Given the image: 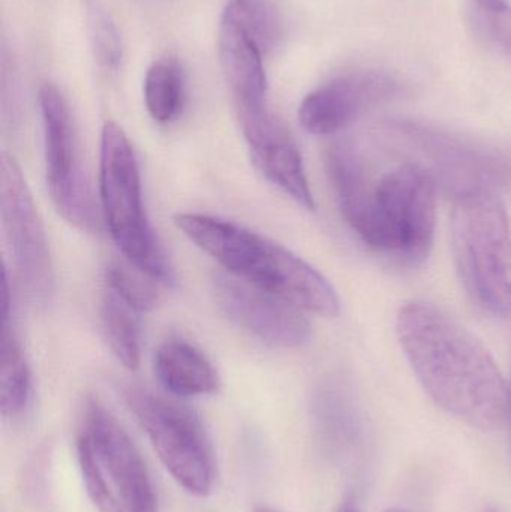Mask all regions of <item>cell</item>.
<instances>
[{
    "label": "cell",
    "instance_id": "cell-1",
    "mask_svg": "<svg viewBox=\"0 0 511 512\" xmlns=\"http://www.w3.org/2000/svg\"><path fill=\"white\" fill-rule=\"evenodd\" d=\"M327 171L345 221L369 248L408 265L428 259L437 221L435 186L419 168L399 159L375 171L354 144L339 141L327 152Z\"/></svg>",
    "mask_w": 511,
    "mask_h": 512
},
{
    "label": "cell",
    "instance_id": "cell-2",
    "mask_svg": "<svg viewBox=\"0 0 511 512\" xmlns=\"http://www.w3.org/2000/svg\"><path fill=\"white\" fill-rule=\"evenodd\" d=\"M402 349L435 403L480 430L503 426L510 393L488 349L455 319L429 303L399 310Z\"/></svg>",
    "mask_w": 511,
    "mask_h": 512
},
{
    "label": "cell",
    "instance_id": "cell-3",
    "mask_svg": "<svg viewBox=\"0 0 511 512\" xmlns=\"http://www.w3.org/2000/svg\"><path fill=\"white\" fill-rule=\"evenodd\" d=\"M174 224L231 276L300 310L326 318L338 315L341 303L329 280L284 246L213 216L180 213Z\"/></svg>",
    "mask_w": 511,
    "mask_h": 512
},
{
    "label": "cell",
    "instance_id": "cell-4",
    "mask_svg": "<svg viewBox=\"0 0 511 512\" xmlns=\"http://www.w3.org/2000/svg\"><path fill=\"white\" fill-rule=\"evenodd\" d=\"M452 245L471 300L495 318H511V228L495 192L456 198Z\"/></svg>",
    "mask_w": 511,
    "mask_h": 512
},
{
    "label": "cell",
    "instance_id": "cell-5",
    "mask_svg": "<svg viewBox=\"0 0 511 512\" xmlns=\"http://www.w3.org/2000/svg\"><path fill=\"white\" fill-rule=\"evenodd\" d=\"M77 459L90 501L101 512H159L140 451L104 405L87 400L77 436Z\"/></svg>",
    "mask_w": 511,
    "mask_h": 512
},
{
    "label": "cell",
    "instance_id": "cell-6",
    "mask_svg": "<svg viewBox=\"0 0 511 512\" xmlns=\"http://www.w3.org/2000/svg\"><path fill=\"white\" fill-rule=\"evenodd\" d=\"M99 195L111 237L128 262L159 283H174L173 267L144 210L134 149L114 122H107L102 128Z\"/></svg>",
    "mask_w": 511,
    "mask_h": 512
},
{
    "label": "cell",
    "instance_id": "cell-7",
    "mask_svg": "<svg viewBox=\"0 0 511 512\" xmlns=\"http://www.w3.org/2000/svg\"><path fill=\"white\" fill-rule=\"evenodd\" d=\"M389 131L399 159L419 168L453 200L476 192L497 194L511 183L510 159L492 147L420 123H392Z\"/></svg>",
    "mask_w": 511,
    "mask_h": 512
},
{
    "label": "cell",
    "instance_id": "cell-8",
    "mask_svg": "<svg viewBox=\"0 0 511 512\" xmlns=\"http://www.w3.org/2000/svg\"><path fill=\"white\" fill-rule=\"evenodd\" d=\"M122 394L176 483L197 498L210 495L216 480L215 451L200 418L147 388L128 385Z\"/></svg>",
    "mask_w": 511,
    "mask_h": 512
},
{
    "label": "cell",
    "instance_id": "cell-9",
    "mask_svg": "<svg viewBox=\"0 0 511 512\" xmlns=\"http://www.w3.org/2000/svg\"><path fill=\"white\" fill-rule=\"evenodd\" d=\"M38 99L51 201L69 224L96 233L101 218L81 161L80 141L68 101L59 87L48 83L39 90Z\"/></svg>",
    "mask_w": 511,
    "mask_h": 512
},
{
    "label": "cell",
    "instance_id": "cell-10",
    "mask_svg": "<svg viewBox=\"0 0 511 512\" xmlns=\"http://www.w3.org/2000/svg\"><path fill=\"white\" fill-rule=\"evenodd\" d=\"M0 204L3 231L21 285L35 300L53 292L54 274L44 225L15 159L3 153L0 161Z\"/></svg>",
    "mask_w": 511,
    "mask_h": 512
},
{
    "label": "cell",
    "instance_id": "cell-11",
    "mask_svg": "<svg viewBox=\"0 0 511 512\" xmlns=\"http://www.w3.org/2000/svg\"><path fill=\"white\" fill-rule=\"evenodd\" d=\"M401 83L383 71L339 75L309 93L299 108V120L314 135H330L378 105L398 98Z\"/></svg>",
    "mask_w": 511,
    "mask_h": 512
},
{
    "label": "cell",
    "instance_id": "cell-12",
    "mask_svg": "<svg viewBox=\"0 0 511 512\" xmlns=\"http://www.w3.org/2000/svg\"><path fill=\"white\" fill-rule=\"evenodd\" d=\"M213 292L228 318L269 345L299 348L311 337V325L299 307L231 274H216Z\"/></svg>",
    "mask_w": 511,
    "mask_h": 512
},
{
    "label": "cell",
    "instance_id": "cell-13",
    "mask_svg": "<svg viewBox=\"0 0 511 512\" xmlns=\"http://www.w3.org/2000/svg\"><path fill=\"white\" fill-rule=\"evenodd\" d=\"M219 62L236 104L240 126L269 116L264 54L239 27L221 17L218 35Z\"/></svg>",
    "mask_w": 511,
    "mask_h": 512
},
{
    "label": "cell",
    "instance_id": "cell-14",
    "mask_svg": "<svg viewBox=\"0 0 511 512\" xmlns=\"http://www.w3.org/2000/svg\"><path fill=\"white\" fill-rule=\"evenodd\" d=\"M242 131L254 164L264 177L306 210H314V195L306 179L302 155L287 126L269 114Z\"/></svg>",
    "mask_w": 511,
    "mask_h": 512
},
{
    "label": "cell",
    "instance_id": "cell-15",
    "mask_svg": "<svg viewBox=\"0 0 511 512\" xmlns=\"http://www.w3.org/2000/svg\"><path fill=\"white\" fill-rule=\"evenodd\" d=\"M153 369L165 390L174 396H207L219 388L218 373L209 358L186 340L162 343L155 352Z\"/></svg>",
    "mask_w": 511,
    "mask_h": 512
},
{
    "label": "cell",
    "instance_id": "cell-16",
    "mask_svg": "<svg viewBox=\"0 0 511 512\" xmlns=\"http://www.w3.org/2000/svg\"><path fill=\"white\" fill-rule=\"evenodd\" d=\"M102 330L117 360L129 370L138 369L141 361V327L138 312L110 289L101 301Z\"/></svg>",
    "mask_w": 511,
    "mask_h": 512
},
{
    "label": "cell",
    "instance_id": "cell-17",
    "mask_svg": "<svg viewBox=\"0 0 511 512\" xmlns=\"http://www.w3.org/2000/svg\"><path fill=\"white\" fill-rule=\"evenodd\" d=\"M32 394V376L20 342L8 324H3L0 345V411L17 418L26 411Z\"/></svg>",
    "mask_w": 511,
    "mask_h": 512
},
{
    "label": "cell",
    "instance_id": "cell-18",
    "mask_svg": "<svg viewBox=\"0 0 511 512\" xmlns=\"http://www.w3.org/2000/svg\"><path fill=\"white\" fill-rule=\"evenodd\" d=\"M186 80L182 66L174 59L152 63L144 78V101L150 117L158 123H171L182 114Z\"/></svg>",
    "mask_w": 511,
    "mask_h": 512
},
{
    "label": "cell",
    "instance_id": "cell-19",
    "mask_svg": "<svg viewBox=\"0 0 511 512\" xmlns=\"http://www.w3.org/2000/svg\"><path fill=\"white\" fill-rule=\"evenodd\" d=\"M222 18L239 27L264 56L278 45L282 36L281 18L270 0H230Z\"/></svg>",
    "mask_w": 511,
    "mask_h": 512
},
{
    "label": "cell",
    "instance_id": "cell-20",
    "mask_svg": "<svg viewBox=\"0 0 511 512\" xmlns=\"http://www.w3.org/2000/svg\"><path fill=\"white\" fill-rule=\"evenodd\" d=\"M107 289L134 307L138 313L149 312L159 303L158 280L132 265L131 262L113 261L105 268Z\"/></svg>",
    "mask_w": 511,
    "mask_h": 512
},
{
    "label": "cell",
    "instance_id": "cell-21",
    "mask_svg": "<svg viewBox=\"0 0 511 512\" xmlns=\"http://www.w3.org/2000/svg\"><path fill=\"white\" fill-rule=\"evenodd\" d=\"M87 36L95 62L107 71H117L123 59V41L119 27L104 6L87 3Z\"/></svg>",
    "mask_w": 511,
    "mask_h": 512
},
{
    "label": "cell",
    "instance_id": "cell-22",
    "mask_svg": "<svg viewBox=\"0 0 511 512\" xmlns=\"http://www.w3.org/2000/svg\"><path fill=\"white\" fill-rule=\"evenodd\" d=\"M488 18L492 35L511 59V6L506 3L488 12Z\"/></svg>",
    "mask_w": 511,
    "mask_h": 512
},
{
    "label": "cell",
    "instance_id": "cell-23",
    "mask_svg": "<svg viewBox=\"0 0 511 512\" xmlns=\"http://www.w3.org/2000/svg\"><path fill=\"white\" fill-rule=\"evenodd\" d=\"M476 2L486 14L494 11V9L500 8V6L506 5V0H476Z\"/></svg>",
    "mask_w": 511,
    "mask_h": 512
},
{
    "label": "cell",
    "instance_id": "cell-24",
    "mask_svg": "<svg viewBox=\"0 0 511 512\" xmlns=\"http://www.w3.org/2000/svg\"><path fill=\"white\" fill-rule=\"evenodd\" d=\"M338 512H359L357 511L356 504L353 501H345L344 504L339 507Z\"/></svg>",
    "mask_w": 511,
    "mask_h": 512
},
{
    "label": "cell",
    "instance_id": "cell-25",
    "mask_svg": "<svg viewBox=\"0 0 511 512\" xmlns=\"http://www.w3.org/2000/svg\"><path fill=\"white\" fill-rule=\"evenodd\" d=\"M384 512H411L408 510H405V508H389V510Z\"/></svg>",
    "mask_w": 511,
    "mask_h": 512
},
{
    "label": "cell",
    "instance_id": "cell-26",
    "mask_svg": "<svg viewBox=\"0 0 511 512\" xmlns=\"http://www.w3.org/2000/svg\"><path fill=\"white\" fill-rule=\"evenodd\" d=\"M255 512H276V511L270 510V508H258V510Z\"/></svg>",
    "mask_w": 511,
    "mask_h": 512
},
{
    "label": "cell",
    "instance_id": "cell-27",
    "mask_svg": "<svg viewBox=\"0 0 511 512\" xmlns=\"http://www.w3.org/2000/svg\"><path fill=\"white\" fill-rule=\"evenodd\" d=\"M510 414H511V391H510Z\"/></svg>",
    "mask_w": 511,
    "mask_h": 512
},
{
    "label": "cell",
    "instance_id": "cell-28",
    "mask_svg": "<svg viewBox=\"0 0 511 512\" xmlns=\"http://www.w3.org/2000/svg\"><path fill=\"white\" fill-rule=\"evenodd\" d=\"M489 512H497V511H489Z\"/></svg>",
    "mask_w": 511,
    "mask_h": 512
}]
</instances>
